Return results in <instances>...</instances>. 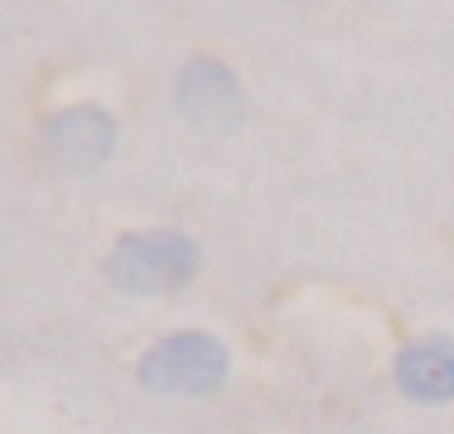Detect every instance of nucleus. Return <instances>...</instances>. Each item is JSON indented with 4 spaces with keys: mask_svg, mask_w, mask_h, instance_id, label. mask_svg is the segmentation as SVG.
<instances>
[{
    "mask_svg": "<svg viewBox=\"0 0 454 434\" xmlns=\"http://www.w3.org/2000/svg\"><path fill=\"white\" fill-rule=\"evenodd\" d=\"M39 150L53 169L63 174H92L112 159L116 150V116L97 102H73L44 116L39 126Z\"/></svg>",
    "mask_w": 454,
    "mask_h": 434,
    "instance_id": "nucleus-3",
    "label": "nucleus"
},
{
    "mask_svg": "<svg viewBox=\"0 0 454 434\" xmlns=\"http://www.w3.org/2000/svg\"><path fill=\"white\" fill-rule=\"evenodd\" d=\"M203 266L189 232H126L106 256V275L121 295H175Z\"/></svg>",
    "mask_w": 454,
    "mask_h": 434,
    "instance_id": "nucleus-1",
    "label": "nucleus"
},
{
    "mask_svg": "<svg viewBox=\"0 0 454 434\" xmlns=\"http://www.w3.org/2000/svg\"><path fill=\"white\" fill-rule=\"evenodd\" d=\"M175 106L199 136H232L247 116V97H242L237 73L223 58H208V53H199V58H189L179 68Z\"/></svg>",
    "mask_w": 454,
    "mask_h": 434,
    "instance_id": "nucleus-4",
    "label": "nucleus"
},
{
    "mask_svg": "<svg viewBox=\"0 0 454 434\" xmlns=\"http://www.w3.org/2000/svg\"><path fill=\"white\" fill-rule=\"evenodd\" d=\"M300 5H309V0H300Z\"/></svg>",
    "mask_w": 454,
    "mask_h": 434,
    "instance_id": "nucleus-6",
    "label": "nucleus"
},
{
    "mask_svg": "<svg viewBox=\"0 0 454 434\" xmlns=\"http://www.w3.org/2000/svg\"><path fill=\"white\" fill-rule=\"evenodd\" d=\"M396 386L420 406H445L454 400V338H420L402 347L396 357Z\"/></svg>",
    "mask_w": 454,
    "mask_h": 434,
    "instance_id": "nucleus-5",
    "label": "nucleus"
},
{
    "mask_svg": "<svg viewBox=\"0 0 454 434\" xmlns=\"http://www.w3.org/2000/svg\"><path fill=\"white\" fill-rule=\"evenodd\" d=\"M227 372H232V357H227L223 338L199 329L160 338L136 367L140 386L155 396H213L227 382Z\"/></svg>",
    "mask_w": 454,
    "mask_h": 434,
    "instance_id": "nucleus-2",
    "label": "nucleus"
}]
</instances>
